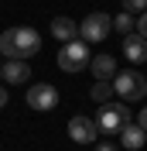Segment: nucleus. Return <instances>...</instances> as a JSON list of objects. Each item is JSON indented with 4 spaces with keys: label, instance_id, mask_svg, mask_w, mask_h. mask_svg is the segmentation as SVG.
<instances>
[{
    "label": "nucleus",
    "instance_id": "6ab92c4d",
    "mask_svg": "<svg viewBox=\"0 0 147 151\" xmlns=\"http://www.w3.org/2000/svg\"><path fill=\"white\" fill-rule=\"evenodd\" d=\"M7 100H10V96H7V89H0V106H7Z\"/></svg>",
    "mask_w": 147,
    "mask_h": 151
},
{
    "label": "nucleus",
    "instance_id": "7ed1b4c3",
    "mask_svg": "<svg viewBox=\"0 0 147 151\" xmlns=\"http://www.w3.org/2000/svg\"><path fill=\"white\" fill-rule=\"evenodd\" d=\"M130 117H133V113H130L127 103H110V100H106V103L99 106V113H96V127H99L103 134H120L130 124Z\"/></svg>",
    "mask_w": 147,
    "mask_h": 151
},
{
    "label": "nucleus",
    "instance_id": "f03ea898",
    "mask_svg": "<svg viewBox=\"0 0 147 151\" xmlns=\"http://www.w3.org/2000/svg\"><path fill=\"white\" fill-rule=\"evenodd\" d=\"M110 83H113V93H116L123 103H133V100H144L147 96V79L137 69H123V72L116 69V76H113Z\"/></svg>",
    "mask_w": 147,
    "mask_h": 151
},
{
    "label": "nucleus",
    "instance_id": "9b49d317",
    "mask_svg": "<svg viewBox=\"0 0 147 151\" xmlns=\"http://www.w3.org/2000/svg\"><path fill=\"white\" fill-rule=\"evenodd\" d=\"M89 69H92L96 79H113L116 76V58L113 55H96V58H89Z\"/></svg>",
    "mask_w": 147,
    "mask_h": 151
},
{
    "label": "nucleus",
    "instance_id": "6e6552de",
    "mask_svg": "<svg viewBox=\"0 0 147 151\" xmlns=\"http://www.w3.org/2000/svg\"><path fill=\"white\" fill-rule=\"evenodd\" d=\"M28 76H31V62L28 58H7V62H0V79L10 86H21V83H28Z\"/></svg>",
    "mask_w": 147,
    "mask_h": 151
},
{
    "label": "nucleus",
    "instance_id": "4468645a",
    "mask_svg": "<svg viewBox=\"0 0 147 151\" xmlns=\"http://www.w3.org/2000/svg\"><path fill=\"white\" fill-rule=\"evenodd\" d=\"M89 96L96 100V103H106V100L113 96V83H110V79H96V86L89 89Z\"/></svg>",
    "mask_w": 147,
    "mask_h": 151
},
{
    "label": "nucleus",
    "instance_id": "0eeeda50",
    "mask_svg": "<svg viewBox=\"0 0 147 151\" xmlns=\"http://www.w3.org/2000/svg\"><path fill=\"white\" fill-rule=\"evenodd\" d=\"M69 137H72L75 144H96V137H99V127H96V120H92V117H86V113H75L72 120H69Z\"/></svg>",
    "mask_w": 147,
    "mask_h": 151
},
{
    "label": "nucleus",
    "instance_id": "39448f33",
    "mask_svg": "<svg viewBox=\"0 0 147 151\" xmlns=\"http://www.w3.org/2000/svg\"><path fill=\"white\" fill-rule=\"evenodd\" d=\"M110 31H113V17H110V14H103V10H92V14L82 17L79 35H82V41H106Z\"/></svg>",
    "mask_w": 147,
    "mask_h": 151
},
{
    "label": "nucleus",
    "instance_id": "20e7f679",
    "mask_svg": "<svg viewBox=\"0 0 147 151\" xmlns=\"http://www.w3.org/2000/svg\"><path fill=\"white\" fill-rule=\"evenodd\" d=\"M58 65H62V72H82L89 65V41H82V38L65 41L58 52Z\"/></svg>",
    "mask_w": 147,
    "mask_h": 151
},
{
    "label": "nucleus",
    "instance_id": "dca6fc26",
    "mask_svg": "<svg viewBox=\"0 0 147 151\" xmlns=\"http://www.w3.org/2000/svg\"><path fill=\"white\" fill-rule=\"evenodd\" d=\"M137 35L147 38V10H140V14H137Z\"/></svg>",
    "mask_w": 147,
    "mask_h": 151
},
{
    "label": "nucleus",
    "instance_id": "f257e3e1",
    "mask_svg": "<svg viewBox=\"0 0 147 151\" xmlns=\"http://www.w3.org/2000/svg\"><path fill=\"white\" fill-rule=\"evenodd\" d=\"M41 52V35L34 28H7L0 35V55L4 58H31Z\"/></svg>",
    "mask_w": 147,
    "mask_h": 151
},
{
    "label": "nucleus",
    "instance_id": "ddd939ff",
    "mask_svg": "<svg viewBox=\"0 0 147 151\" xmlns=\"http://www.w3.org/2000/svg\"><path fill=\"white\" fill-rule=\"evenodd\" d=\"M113 31H120V35H133V31H137V17L127 14V10L116 14V17H113Z\"/></svg>",
    "mask_w": 147,
    "mask_h": 151
},
{
    "label": "nucleus",
    "instance_id": "f8f14e48",
    "mask_svg": "<svg viewBox=\"0 0 147 151\" xmlns=\"http://www.w3.org/2000/svg\"><path fill=\"white\" fill-rule=\"evenodd\" d=\"M51 35L58 41H72V38H79V24L72 17H51Z\"/></svg>",
    "mask_w": 147,
    "mask_h": 151
},
{
    "label": "nucleus",
    "instance_id": "9d476101",
    "mask_svg": "<svg viewBox=\"0 0 147 151\" xmlns=\"http://www.w3.org/2000/svg\"><path fill=\"white\" fill-rule=\"evenodd\" d=\"M144 137H147V131L140 127V124H133V120L120 131V144H123L127 151H140V148H144Z\"/></svg>",
    "mask_w": 147,
    "mask_h": 151
},
{
    "label": "nucleus",
    "instance_id": "1a4fd4ad",
    "mask_svg": "<svg viewBox=\"0 0 147 151\" xmlns=\"http://www.w3.org/2000/svg\"><path fill=\"white\" fill-rule=\"evenodd\" d=\"M123 55H127V62H144L147 58V38H140L137 31L123 35Z\"/></svg>",
    "mask_w": 147,
    "mask_h": 151
},
{
    "label": "nucleus",
    "instance_id": "2eb2a0df",
    "mask_svg": "<svg viewBox=\"0 0 147 151\" xmlns=\"http://www.w3.org/2000/svg\"><path fill=\"white\" fill-rule=\"evenodd\" d=\"M123 10H127V14H133V17H137L140 10H147V0H123Z\"/></svg>",
    "mask_w": 147,
    "mask_h": 151
},
{
    "label": "nucleus",
    "instance_id": "a211bd4d",
    "mask_svg": "<svg viewBox=\"0 0 147 151\" xmlns=\"http://www.w3.org/2000/svg\"><path fill=\"white\" fill-rule=\"evenodd\" d=\"M96 151H116V144H96Z\"/></svg>",
    "mask_w": 147,
    "mask_h": 151
},
{
    "label": "nucleus",
    "instance_id": "f3484780",
    "mask_svg": "<svg viewBox=\"0 0 147 151\" xmlns=\"http://www.w3.org/2000/svg\"><path fill=\"white\" fill-rule=\"evenodd\" d=\"M137 124H140V127H144V131H147V106H144V110L137 113Z\"/></svg>",
    "mask_w": 147,
    "mask_h": 151
},
{
    "label": "nucleus",
    "instance_id": "423d86ee",
    "mask_svg": "<svg viewBox=\"0 0 147 151\" xmlns=\"http://www.w3.org/2000/svg\"><path fill=\"white\" fill-rule=\"evenodd\" d=\"M24 100H28L31 110L45 113V110H55V106H58V89H55V86H48V83H34V86H28Z\"/></svg>",
    "mask_w": 147,
    "mask_h": 151
}]
</instances>
